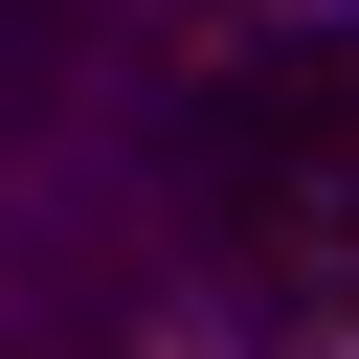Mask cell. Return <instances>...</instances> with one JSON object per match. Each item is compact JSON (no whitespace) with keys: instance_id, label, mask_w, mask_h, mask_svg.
<instances>
[]
</instances>
